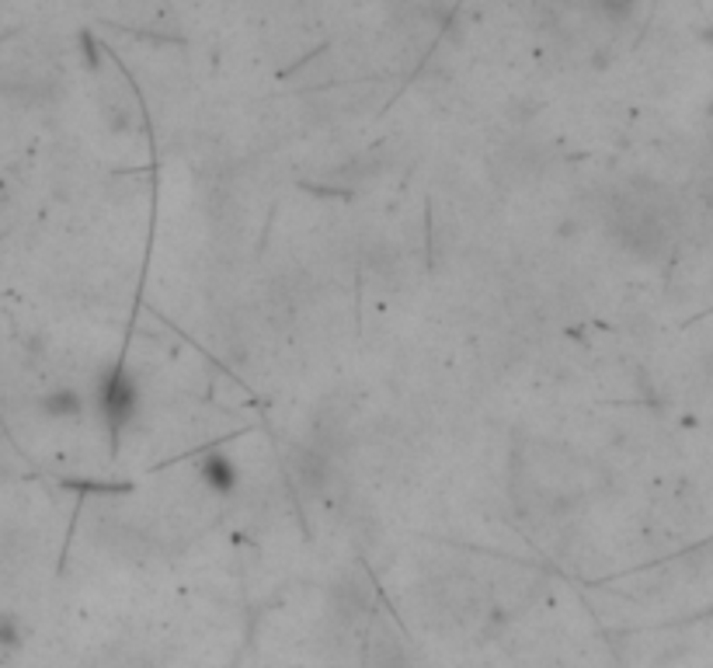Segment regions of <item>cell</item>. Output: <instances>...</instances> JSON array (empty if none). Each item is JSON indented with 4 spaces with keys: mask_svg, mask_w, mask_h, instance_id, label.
<instances>
[{
    "mask_svg": "<svg viewBox=\"0 0 713 668\" xmlns=\"http://www.w3.org/2000/svg\"><path fill=\"white\" fill-rule=\"evenodd\" d=\"M613 226L620 230V237L633 251H662L675 230L672 202L657 189L633 185L630 192H620V199H616Z\"/></svg>",
    "mask_w": 713,
    "mask_h": 668,
    "instance_id": "6da1fadb",
    "label": "cell"
},
{
    "mask_svg": "<svg viewBox=\"0 0 713 668\" xmlns=\"http://www.w3.org/2000/svg\"><path fill=\"white\" fill-rule=\"evenodd\" d=\"M133 407H137V383L125 376V370H116L101 387L104 422L122 425V422H129V415H133Z\"/></svg>",
    "mask_w": 713,
    "mask_h": 668,
    "instance_id": "7a4b0ae2",
    "label": "cell"
},
{
    "mask_svg": "<svg viewBox=\"0 0 713 668\" xmlns=\"http://www.w3.org/2000/svg\"><path fill=\"white\" fill-rule=\"evenodd\" d=\"M202 480L213 487V492H220V495H227L230 487L237 484V470H233V464L223 456V453H213L202 464Z\"/></svg>",
    "mask_w": 713,
    "mask_h": 668,
    "instance_id": "3957f363",
    "label": "cell"
},
{
    "mask_svg": "<svg viewBox=\"0 0 713 668\" xmlns=\"http://www.w3.org/2000/svg\"><path fill=\"white\" fill-rule=\"evenodd\" d=\"M592 4H599L602 11H626L633 8V0H592Z\"/></svg>",
    "mask_w": 713,
    "mask_h": 668,
    "instance_id": "277c9868",
    "label": "cell"
}]
</instances>
